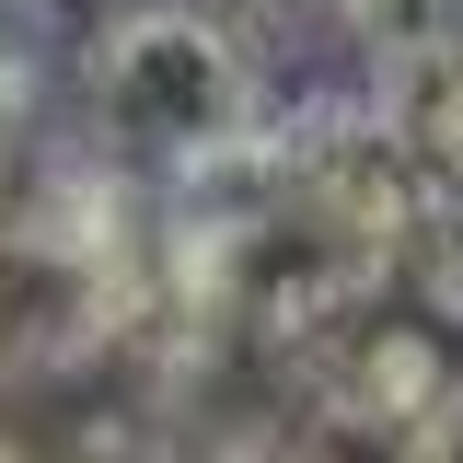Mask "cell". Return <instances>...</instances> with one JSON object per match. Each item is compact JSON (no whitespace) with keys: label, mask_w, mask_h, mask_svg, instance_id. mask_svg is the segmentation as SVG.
Returning <instances> with one entry per match:
<instances>
[{"label":"cell","mask_w":463,"mask_h":463,"mask_svg":"<svg viewBox=\"0 0 463 463\" xmlns=\"http://www.w3.org/2000/svg\"><path fill=\"white\" fill-rule=\"evenodd\" d=\"M81 105L93 139L139 151V163H197L267 128V58L255 24H232L209 0H128L81 35Z\"/></svg>","instance_id":"6da1fadb"},{"label":"cell","mask_w":463,"mask_h":463,"mask_svg":"<svg viewBox=\"0 0 463 463\" xmlns=\"http://www.w3.org/2000/svg\"><path fill=\"white\" fill-rule=\"evenodd\" d=\"M336 47L371 70V81H405V70H440L463 58V0H347Z\"/></svg>","instance_id":"7a4b0ae2"},{"label":"cell","mask_w":463,"mask_h":463,"mask_svg":"<svg viewBox=\"0 0 463 463\" xmlns=\"http://www.w3.org/2000/svg\"><path fill=\"white\" fill-rule=\"evenodd\" d=\"M243 12H255V35H336L347 0H243Z\"/></svg>","instance_id":"3957f363"},{"label":"cell","mask_w":463,"mask_h":463,"mask_svg":"<svg viewBox=\"0 0 463 463\" xmlns=\"http://www.w3.org/2000/svg\"><path fill=\"white\" fill-rule=\"evenodd\" d=\"M12 12H35V24H81V35H93L105 12H128V0H12Z\"/></svg>","instance_id":"277c9868"}]
</instances>
